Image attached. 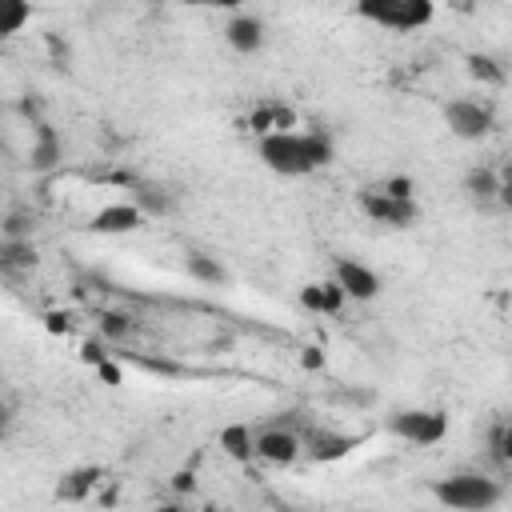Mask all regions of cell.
I'll return each instance as SVG.
<instances>
[{
    "label": "cell",
    "instance_id": "83f0119b",
    "mask_svg": "<svg viewBox=\"0 0 512 512\" xmlns=\"http://www.w3.org/2000/svg\"><path fill=\"white\" fill-rule=\"evenodd\" d=\"M48 332H72V320H68L64 312H52V316H48Z\"/></svg>",
    "mask_w": 512,
    "mask_h": 512
},
{
    "label": "cell",
    "instance_id": "6da1fadb",
    "mask_svg": "<svg viewBox=\"0 0 512 512\" xmlns=\"http://www.w3.org/2000/svg\"><path fill=\"white\" fill-rule=\"evenodd\" d=\"M256 152L276 176H308V172H316L332 160V140L324 132L280 128V132H264Z\"/></svg>",
    "mask_w": 512,
    "mask_h": 512
},
{
    "label": "cell",
    "instance_id": "7a4b0ae2",
    "mask_svg": "<svg viewBox=\"0 0 512 512\" xmlns=\"http://www.w3.org/2000/svg\"><path fill=\"white\" fill-rule=\"evenodd\" d=\"M432 496L456 512H488L500 504L504 488L484 472H452V476L432 484Z\"/></svg>",
    "mask_w": 512,
    "mask_h": 512
},
{
    "label": "cell",
    "instance_id": "603a6c76",
    "mask_svg": "<svg viewBox=\"0 0 512 512\" xmlns=\"http://www.w3.org/2000/svg\"><path fill=\"white\" fill-rule=\"evenodd\" d=\"M4 236L8 240H24L28 232H32V220H28V212H12V216H4Z\"/></svg>",
    "mask_w": 512,
    "mask_h": 512
},
{
    "label": "cell",
    "instance_id": "44dd1931",
    "mask_svg": "<svg viewBox=\"0 0 512 512\" xmlns=\"http://www.w3.org/2000/svg\"><path fill=\"white\" fill-rule=\"evenodd\" d=\"M468 72H472L480 84H492V88L504 84V68H500L492 56H484V52H472V56H468Z\"/></svg>",
    "mask_w": 512,
    "mask_h": 512
},
{
    "label": "cell",
    "instance_id": "4316f807",
    "mask_svg": "<svg viewBox=\"0 0 512 512\" xmlns=\"http://www.w3.org/2000/svg\"><path fill=\"white\" fill-rule=\"evenodd\" d=\"M96 372H100V376H104V380H108V384H120V368H116V364H108V360H104V356H100V360H96Z\"/></svg>",
    "mask_w": 512,
    "mask_h": 512
},
{
    "label": "cell",
    "instance_id": "9a60e30c",
    "mask_svg": "<svg viewBox=\"0 0 512 512\" xmlns=\"http://www.w3.org/2000/svg\"><path fill=\"white\" fill-rule=\"evenodd\" d=\"M220 448H224L232 460L248 464V460H256V432H252L248 424H228V428L220 432Z\"/></svg>",
    "mask_w": 512,
    "mask_h": 512
},
{
    "label": "cell",
    "instance_id": "e0dca14e",
    "mask_svg": "<svg viewBox=\"0 0 512 512\" xmlns=\"http://www.w3.org/2000/svg\"><path fill=\"white\" fill-rule=\"evenodd\" d=\"M28 20H32V0H0V40L24 32Z\"/></svg>",
    "mask_w": 512,
    "mask_h": 512
},
{
    "label": "cell",
    "instance_id": "484cf974",
    "mask_svg": "<svg viewBox=\"0 0 512 512\" xmlns=\"http://www.w3.org/2000/svg\"><path fill=\"white\" fill-rule=\"evenodd\" d=\"M492 456L496 460H508V424H496V432H492Z\"/></svg>",
    "mask_w": 512,
    "mask_h": 512
},
{
    "label": "cell",
    "instance_id": "7402d4cb",
    "mask_svg": "<svg viewBox=\"0 0 512 512\" xmlns=\"http://www.w3.org/2000/svg\"><path fill=\"white\" fill-rule=\"evenodd\" d=\"M188 272H192L196 280H204V284H224V280H228L224 264H216V260L204 256V252H192V256H188Z\"/></svg>",
    "mask_w": 512,
    "mask_h": 512
},
{
    "label": "cell",
    "instance_id": "9c48e42d",
    "mask_svg": "<svg viewBox=\"0 0 512 512\" xmlns=\"http://www.w3.org/2000/svg\"><path fill=\"white\" fill-rule=\"evenodd\" d=\"M144 220V212L132 204V200H120V204H104L96 216H92V232L100 236H120V232H136Z\"/></svg>",
    "mask_w": 512,
    "mask_h": 512
},
{
    "label": "cell",
    "instance_id": "52a82bcc",
    "mask_svg": "<svg viewBox=\"0 0 512 512\" xmlns=\"http://www.w3.org/2000/svg\"><path fill=\"white\" fill-rule=\"evenodd\" d=\"M332 280L340 284V292L348 296V300H372L376 292H380V276L368 268V264H360V260H336V268H332Z\"/></svg>",
    "mask_w": 512,
    "mask_h": 512
},
{
    "label": "cell",
    "instance_id": "8fae6325",
    "mask_svg": "<svg viewBox=\"0 0 512 512\" xmlns=\"http://www.w3.org/2000/svg\"><path fill=\"white\" fill-rule=\"evenodd\" d=\"M32 128H36V136H32L28 168H32V172H52V168L60 164V156H64L60 136H56V128H52V124H44V120H36Z\"/></svg>",
    "mask_w": 512,
    "mask_h": 512
},
{
    "label": "cell",
    "instance_id": "f1b7e54d",
    "mask_svg": "<svg viewBox=\"0 0 512 512\" xmlns=\"http://www.w3.org/2000/svg\"><path fill=\"white\" fill-rule=\"evenodd\" d=\"M172 488H176V492H192V488H196V476H192V472H176V476H172Z\"/></svg>",
    "mask_w": 512,
    "mask_h": 512
},
{
    "label": "cell",
    "instance_id": "ffe728a7",
    "mask_svg": "<svg viewBox=\"0 0 512 512\" xmlns=\"http://www.w3.org/2000/svg\"><path fill=\"white\" fill-rule=\"evenodd\" d=\"M464 192H468L472 200L488 204V200H492V196H500L504 188H500V180H496V172H492V168H472V172L464 176Z\"/></svg>",
    "mask_w": 512,
    "mask_h": 512
},
{
    "label": "cell",
    "instance_id": "3957f363",
    "mask_svg": "<svg viewBox=\"0 0 512 512\" xmlns=\"http://www.w3.org/2000/svg\"><path fill=\"white\" fill-rule=\"evenodd\" d=\"M356 16L376 24V28L416 32V28L432 24L436 4L432 0H356Z\"/></svg>",
    "mask_w": 512,
    "mask_h": 512
},
{
    "label": "cell",
    "instance_id": "d6986e66",
    "mask_svg": "<svg viewBox=\"0 0 512 512\" xmlns=\"http://www.w3.org/2000/svg\"><path fill=\"white\" fill-rule=\"evenodd\" d=\"M36 264V248L28 240H8L0 244V272H20V268H32Z\"/></svg>",
    "mask_w": 512,
    "mask_h": 512
},
{
    "label": "cell",
    "instance_id": "8992f818",
    "mask_svg": "<svg viewBox=\"0 0 512 512\" xmlns=\"http://www.w3.org/2000/svg\"><path fill=\"white\" fill-rule=\"evenodd\" d=\"M360 208L368 220L388 224V228H408L416 220V200L412 196H392L384 188H364L360 192Z\"/></svg>",
    "mask_w": 512,
    "mask_h": 512
},
{
    "label": "cell",
    "instance_id": "30bf717a",
    "mask_svg": "<svg viewBox=\"0 0 512 512\" xmlns=\"http://www.w3.org/2000/svg\"><path fill=\"white\" fill-rule=\"evenodd\" d=\"M300 448H304L312 460L328 464V460H340V456H348V448H352V436H344V432H332V428H308V432H300Z\"/></svg>",
    "mask_w": 512,
    "mask_h": 512
},
{
    "label": "cell",
    "instance_id": "4fadbf2b",
    "mask_svg": "<svg viewBox=\"0 0 512 512\" xmlns=\"http://www.w3.org/2000/svg\"><path fill=\"white\" fill-rule=\"evenodd\" d=\"M344 292H340V284L336 280H320V284H304L300 288V304L308 308V312H340L344 308Z\"/></svg>",
    "mask_w": 512,
    "mask_h": 512
},
{
    "label": "cell",
    "instance_id": "ac0fdd59",
    "mask_svg": "<svg viewBox=\"0 0 512 512\" xmlns=\"http://www.w3.org/2000/svg\"><path fill=\"white\" fill-rule=\"evenodd\" d=\"M132 204H136L144 216H168V212H172V200H168L160 188L144 184V180L132 184Z\"/></svg>",
    "mask_w": 512,
    "mask_h": 512
},
{
    "label": "cell",
    "instance_id": "ba28073f",
    "mask_svg": "<svg viewBox=\"0 0 512 512\" xmlns=\"http://www.w3.org/2000/svg\"><path fill=\"white\" fill-rule=\"evenodd\" d=\"M300 432L292 428H260L256 432V456L268 460V464H292L300 460Z\"/></svg>",
    "mask_w": 512,
    "mask_h": 512
},
{
    "label": "cell",
    "instance_id": "5b68a950",
    "mask_svg": "<svg viewBox=\"0 0 512 512\" xmlns=\"http://www.w3.org/2000/svg\"><path fill=\"white\" fill-rule=\"evenodd\" d=\"M444 120H448V132L460 136V140H484L492 128H496V112L492 104H480V100H448L444 104Z\"/></svg>",
    "mask_w": 512,
    "mask_h": 512
},
{
    "label": "cell",
    "instance_id": "cb8c5ba5",
    "mask_svg": "<svg viewBox=\"0 0 512 512\" xmlns=\"http://www.w3.org/2000/svg\"><path fill=\"white\" fill-rule=\"evenodd\" d=\"M100 328H104L108 336H116V340H124V336L132 332V320H128V316H116V312H108V316L100 320Z\"/></svg>",
    "mask_w": 512,
    "mask_h": 512
},
{
    "label": "cell",
    "instance_id": "4dcf8cb0",
    "mask_svg": "<svg viewBox=\"0 0 512 512\" xmlns=\"http://www.w3.org/2000/svg\"><path fill=\"white\" fill-rule=\"evenodd\" d=\"M188 4H200V8H240L244 0H188Z\"/></svg>",
    "mask_w": 512,
    "mask_h": 512
},
{
    "label": "cell",
    "instance_id": "d4e9b609",
    "mask_svg": "<svg viewBox=\"0 0 512 512\" xmlns=\"http://www.w3.org/2000/svg\"><path fill=\"white\" fill-rule=\"evenodd\" d=\"M380 188H384V192H392V196H412V192H416V184H412L408 176H392V180H384Z\"/></svg>",
    "mask_w": 512,
    "mask_h": 512
},
{
    "label": "cell",
    "instance_id": "2e32d148",
    "mask_svg": "<svg viewBox=\"0 0 512 512\" xmlns=\"http://www.w3.org/2000/svg\"><path fill=\"white\" fill-rule=\"evenodd\" d=\"M292 124H296V116H292V108H284V104H260V108L252 112V132H256V136L280 132V128H292Z\"/></svg>",
    "mask_w": 512,
    "mask_h": 512
},
{
    "label": "cell",
    "instance_id": "5bb4252c",
    "mask_svg": "<svg viewBox=\"0 0 512 512\" xmlns=\"http://www.w3.org/2000/svg\"><path fill=\"white\" fill-rule=\"evenodd\" d=\"M104 480V472L96 468V464H84V468H72V472H64L60 476V484H56V496L60 500H84L96 484Z\"/></svg>",
    "mask_w": 512,
    "mask_h": 512
},
{
    "label": "cell",
    "instance_id": "277c9868",
    "mask_svg": "<svg viewBox=\"0 0 512 512\" xmlns=\"http://www.w3.org/2000/svg\"><path fill=\"white\" fill-rule=\"evenodd\" d=\"M388 432L408 444H440L448 436V416L436 408H404V412H392Z\"/></svg>",
    "mask_w": 512,
    "mask_h": 512
},
{
    "label": "cell",
    "instance_id": "7c38bea8",
    "mask_svg": "<svg viewBox=\"0 0 512 512\" xmlns=\"http://www.w3.org/2000/svg\"><path fill=\"white\" fill-rule=\"evenodd\" d=\"M224 40H228L236 52L252 56V52H260V44H264V24H260L256 16H232L228 28H224Z\"/></svg>",
    "mask_w": 512,
    "mask_h": 512
},
{
    "label": "cell",
    "instance_id": "f546056e",
    "mask_svg": "<svg viewBox=\"0 0 512 512\" xmlns=\"http://www.w3.org/2000/svg\"><path fill=\"white\" fill-rule=\"evenodd\" d=\"M300 364H304V368H320V364H324V352H316V348H304Z\"/></svg>",
    "mask_w": 512,
    "mask_h": 512
}]
</instances>
